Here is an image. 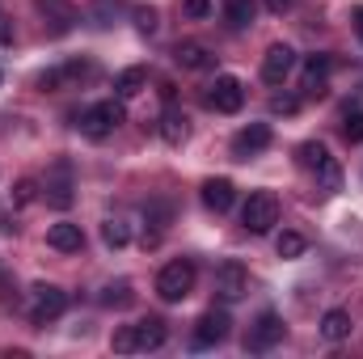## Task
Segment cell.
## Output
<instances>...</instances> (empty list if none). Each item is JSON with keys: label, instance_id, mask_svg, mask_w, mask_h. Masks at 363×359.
Here are the masks:
<instances>
[{"label": "cell", "instance_id": "cell-1", "mask_svg": "<svg viewBox=\"0 0 363 359\" xmlns=\"http://www.w3.org/2000/svg\"><path fill=\"white\" fill-rule=\"evenodd\" d=\"M194 292V263L190 258H174V263H165L161 275H157V296L165 300V304H178Z\"/></svg>", "mask_w": 363, "mask_h": 359}, {"label": "cell", "instance_id": "cell-2", "mask_svg": "<svg viewBox=\"0 0 363 359\" xmlns=\"http://www.w3.org/2000/svg\"><path fill=\"white\" fill-rule=\"evenodd\" d=\"M127 118V110H123V101H97V106H89L85 114H81V136L85 140H106L118 123Z\"/></svg>", "mask_w": 363, "mask_h": 359}, {"label": "cell", "instance_id": "cell-3", "mask_svg": "<svg viewBox=\"0 0 363 359\" xmlns=\"http://www.w3.org/2000/svg\"><path fill=\"white\" fill-rule=\"evenodd\" d=\"M241 224L250 228V233H271L274 224H279V199H274L271 190H254L250 199H245V207H241Z\"/></svg>", "mask_w": 363, "mask_h": 359}, {"label": "cell", "instance_id": "cell-4", "mask_svg": "<svg viewBox=\"0 0 363 359\" xmlns=\"http://www.w3.org/2000/svg\"><path fill=\"white\" fill-rule=\"evenodd\" d=\"M207 106L220 114H237L245 106V85L237 77H216V85L207 89Z\"/></svg>", "mask_w": 363, "mask_h": 359}, {"label": "cell", "instance_id": "cell-5", "mask_svg": "<svg viewBox=\"0 0 363 359\" xmlns=\"http://www.w3.org/2000/svg\"><path fill=\"white\" fill-rule=\"evenodd\" d=\"M30 296H34V304H30V317H34L38 326H43V321H55V317L68 309V296H64L55 283H38Z\"/></svg>", "mask_w": 363, "mask_h": 359}, {"label": "cell", "instance_id": "cell-6", "mask_svg": "<svg viewBox=\"0 0 363 359\" xmlns=\"http://www.w3.org/2000/svg\"><path fill=\"white\" fill-rule=\"evenodd\" d=\"M228 330H233V317L224 309H207L194 326V347H216V343L228 338Z\"/></svg>", "mask_w": 363, "mask_h": 359}, {"label": "cell", "instance_id": "cell-7", "mask_svg": "<svg viewBox=\"0 0 363 359\" xmlns=\"http://www.w3.org/2000/svg\"><path fill=\"white\" fill-rule=\"evenodd\" d=\"M245 292H250V270L241 267V263H224V267L216 270V296H220L224 304L241 300Z\"/></svg>", "mask_w": 363, "mask_h": 359}, {"label": "cell", "instance_id": "cell-8", "mask_svg": "<svg viewBox=\"0 0 363 359\" xmlns=\"http://www.w3.org/2000/svg\"><path fill=\"white\" fill-rule=\"evenodd\" d=\"M274 343H283V317H279V313H262V317L250 326L245 347H250V351H271Z\"/></svg>", "mask_w": 363, "mask_h": 359}, {"label": "cell", "instance_id": "cell-9", "mask_svg": "<svg viewBox=\"0 0 363 359\" xmlns=\"http://www.w3.org/2000/svg\"><path fill=\"white\" fill-rule=\"evenodd\" d=\"M291 68H296V51H291L287 43H274L271 51L262 55V77H267V85H283V81L291 77Z\"/></svg>", "mask_w": 363, "mask_h": 359}, {"label": "cell", "instance_id": "cell-10", "mask_svg": "<svg viewBox=\"0 0 363 359\" xmlns=\"http://www.w3.org/2000/svg\"><path fill=\"white\" fill-rule=\"evenodd\" d=\"M267 144H271V127H267V123H250L245 131L233 136V157H237V161H250V157H258Z\"/></svg>", "mask_w": 363, "mask_h": 359}, {"label": "cell", "instance_id": "cell-11", "mask_svg": "<svg viewBox=\"0 0 363 359\" xmlns=\"http://www.w3.org/2000/svg\"><path fill=\"white\" fill-rule=\"evenodd\" d=\"M43 194H47V203H51V207H72V170H68L64 161H60V165H55V174L47 178Z\"/></svg>", "mask_w": 363, "mask_h": 359}, {"label": "cell", "instance_id": "cell-12", "mask_svg": "<svg viewBox=\"0 0 363 359\" xmlns=\"http://www.w3.org/2000/svg\"><path fill=\"white\" fill-rule=\"evenodd\" d=\"M165 338H169V330H165L161 317L135 321V351H157V347H165Z\"/></svg>", "mask_w": 363, "mask_h": 359}, {"label": "cell", "instance_id": "cell-13", "mask_svg": "<svg viewBox=\"0 0 363 359\" xmlns=\"http://www.w3.org/2000/svg\"><path fill=\"white\" fill-rule=\"evenodd\" d=\"M174 60H178L186 72H207V68H216V55H211L207 47H199V43H178Z\"/></svg>", "mask_w": 363, "mask_h": 359}, {"label": "cell", "instance_id": "cell-14", "mask_svg": "<svg viewBox=\"0 0 363 359\" xmlns=\"http://www.w3.org/2000/svg\"><path fill=\"white\" fill-rule=\"evenodd\" d=\"M233 199H237V190H233V182L228 178H207L203 182V203L220 216V211H228L233 207Z\"/></svg>", "mask_w": 363, "mask_h": 359}, {"label": "cell", "instance_id": "cell-15", "mask_svg": "<svg viewBox=\"0 0 363 359\" xmlns=\"http://www.w3.org/2000/svg\"><path fill=\"white\" fill-rule=\"evenodd\" d=\"M47 245L60 250V254H77V250L85 245V233H81V224H51Z\"/></svg>", "mask_w": 363, "mask_h": 359}, {"label": "cell", "instance_id": "cell-16", "mask_svg": "<svg viewBox=\"0 0 363 359\" xmlns=\"http://www.w3.org/2000/svg\"><path fill=\"white\" fill-rule=\"evenodd\" d=\"M330 55H308V64H304V93L308 97H321L325 93V77H330Z\"/></svg>", "mask_w": 363, "mask_h": 359}, {"label": "cell", "instance_id": "cell-17", "mask_svg": "<svg viewBox=\"0 0 363 359\" xmlns=\"http://www.w3.org/2000/svg\"><path fill=\"white\" fill-rule=\"evenodd\" d=\"M321 338H325V343L351 338V313H347V309H330V313L321 317Z\"/></svg>", "mask_w": 363, "mask_h": 359}, {"label": "cell", "instance_id": "cell-18", "mask_svg": "<svg viewBox=\"0 0 363 359\" xmlns=\"http://www.w3.org/2000/svg\"><path fill=\"white\" fill-rule=\"evenodd\" d=\"M161 140H165V144H182V140H186V114L174 110V101H169L165 114H161Z\"/></svg>", "mask_w": 363, "mask_h": 359}, {"label": "cell", "instance_id": "cell-19", "mask_svg": "<svg viewBox=\"0 0 363 359\" xmlns=\"http://www.w3.org/2000/svg\"><path fill=\"white\" fill-rule=\"evenodd\" d=\"M144 81H148L144 68H123V72L114 77V93H118V97H135V93L144 89Z\"/></svg>", "mask_w": 363, "mask_h": 359}, {"label": "cell", "instance_id": "cell-20", "mask_svg": "<svg viewBox=\"0 0 363 359\" xmlns=\"http://www.w3.org/2000/svg\"><path fill=\"white\" fill-rule=\"evenodd\" d=\"M101 241H106L110 250H123V245L131 241V228H127V220H118V216H114V220H106V224H101Z\"/></svg>", "mask_w": 363, "mask_h": 359}, {"label": "cell", "instance_id": "cell-21", "mask_svg": "<svg viewBox=\"0 0 363 359\" xmlns=\"http://www.w3.org/2000/svg\"><path fill=\"white\" fill-rule=\"evenodd\" d=\"M296 157H300V165H304V170H317V165H325V161H330V148H325V144H317V140H308V144H300V148H296Z\"/></svg>", "mask_w": 363, "mask_h": 359}, {"label": "cell", "instance_id": "cell-22", "mask_svg": "<svg viewBox=\"0 0 363 359\" xmlns=\"http://www.w3.org/2000/svg\"><path fill=\"white\" fill-rule=\"evenodd\" d=\"M317 186H321V194H338V186H342V170H338L334 157H330L325 165H317Z\"/></svg>", "mask_w": 363, "mask_h": 359}, {"label": "cell", "instance_id": "cell-23", "mask_svg": "<svg viewBox=\"0 0 363 359\" xmlns=\"http://www.w3.org/2000/svg\"><path fill=\"white\" fill-rule=\"evenodd\" d=\"M274 250H279V258H300V254L308 250V241H304L300 233H279V241H274Z\"/></svg>", "mask_w": 363, "mask_h": 359}, {"label": "cell", "instance_id": "cell-24", "mask_svg": "<svg viewBox=\"0 0 363 359\" xmlns=\"http://www.w3.org/2000/svg\"><path fill=\"white\" fill-rule=\"evenodd\" d=\"M101 304H106V309H127V304H131V283H127V279H123V283H110V287L101 292Z\"/></svg>", "mask_w": 363, "mask_h": 359}, {"label": "cell", "instance_id": "cell-25", "mask_svg": "<svg viewBox=\"0 0 363 359\" xmlns=\"http://www.w3.org/2000/svg\"><path fill=\"white\" fill-rule=\"evenodd\" d=\"M224 13H228V21L241 30V26H250V21H254V0H228V4H224Z\"/></svg>", "mask_w": 363, "mask_h": 359}, {"label": "cell", "instance_id": "cell-26", "mask_svg": "<svg viewBox=\"0 0 363 359\" xmlns=\"http://www.w3.org/2000/svg\"><path fill=\"white\" fill-rule=\"evenodd\" d=\"M38 9H43V13H47V9H51V13H55V17H60V26H55V30H68V26H72V21H77V13H72V9H68V4H64V0H38Z\"/></svg>", "mask_w": 363, "mask_h": 359}, {"label": "cell", "instance_id": "cell-27", "mask_svg": "<svg viewBox=\"0 0 363 359\" xmlns=\"http://www.w3.org/2000/svg\"><path fill=\"white\" fill-rule=\"evenodd\" d=\"M342 136H347L351 144H363V110H347V118H342Z\"/></svg>", "mask_w": 363, "mask_h": 359}, {"label": "cell", "instance_id": "cell-28", "mask_svg": "<svg viewBox=\"0 0 363 359\" xmlns=\"http://www.w3.org/2000/svg\"><path fill=\"white\" fill-rule=\"evenodd\" d=\"M118 355H135V326H123V330H114V343H110Z\"/></svg>", "mask_w": 363, "mask_h": 359}, {"label": "cell", "instance_id": "cell-29", "mask_svg": "<svg viewBox=\"0 0 363 359\" xmlns=\"http://www.w3.org/2000/svg\"><path fill=\"white\" fill-rule=\"evenodd\" d=\"M34 199H38V182H34V178H21L17 186H13V203H21V207H26V203H34Z\"/></svg>", "mask_w": 363, "mask_h": 359}, {"label": "cell", "instance_id": "cell-30", "mask_svg": "<svg viewBox=\"0 0 363 359\" xmlns=\"http://www.w3.org/2000/svg\"><path fill=\"white\" fill-rule=\"evenodd\" d=\"M182 13L194 17V21H203V17H211V0H182Z\"/></svg>", "mask_w": 363, "mask_h": 359}, {"label": "cell", "instance_id": "cell-31", "mask_svg": "<svg viewBox=\"0 0 363 359\" xmlns=\"http://www.w3.org/2000/svg\"><path fill=\"white\" fill-rule=\"evenodd\" d=\"M135 26H140V34H152L157 30V9H135Z\"/></svg>", "mask_w": 363, "mask_h": 359}, {"label": "cell", "instance_id": "cell-32", "mask_svg": "<svg viewBox=\"0 0 363 359\" xmlns=\"http://www.w3.org/2000/svg\"><path fill=\"white\" fill-rule=\"evenodd\" d=\"M296 106H300L296 97H274V101H271V110H274V114H296Z\"/></svg>", "mask_w": 363, "mask_h": 359}, {"label": "cell", "instance_id": "cell-33", "mask_svg": "<svg viewBox=\"0 0 363 359\" xmlns=\"http://www.w3.org/2000/svg\"><path fill=\"white\" fill-rule=\"evenodd\" d=\"M291 4H296V0H267V9H271L274 17H283V13H287Z\"/></svg>", "mask_w": 363, "mask_h": 359}, {"label": "cell", "instance_id": "cell-34", "mask_svg": "<svg viewBox=\"0 0 363 359\" xmlns=\"http://www.w3.org/2000/svg\"><path fill=\"white\" fill-rule=\"evenodd\" d=\"M0 43H13V30H9V21L0 17Z\"/></svg>", "mask_w": 363, "mask_h": 359}, {"label": "cell", "instance_id": "cell-35", "mask_svg": "<svg viewBox=\"0 0 363 359\" xmlns=\"http://www.w3.org/2000/svg\"><path fill=\"white\" fill-rule=\"evenodd\" d=\"M355 26H359V34H363V9H359V13H355Z\"/></svg>", "mask_w": 363, "mask_h": 359}]
</instances>
